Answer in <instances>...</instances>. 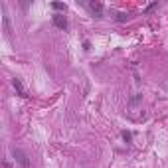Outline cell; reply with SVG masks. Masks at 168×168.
<instances>
[{
  "label": "cell",
  "instance_id": "1",
  "mask_svg": "<svg viewBox=\"0 0 168 168\" xmlns=\"http://www.w3.org/2000/svg\"><path fill=\"white\" fill-rule=\"evenodd\" d=\"M12 156H14V160L18 162L22 168H30V160H28V156L24 154V150H20V149H12Z\"/></svg>",
  "mask_w": 168,
  "mask_h": 168
},
{
  "label": "cell",
  "instance_id": "2",
  "mask_svg": "<svg viewBox=\"0 0 168 168\" xmlns=\"http://www.w3.org/2000/svg\"><path fill=\"white\" fill-rule=\"evenodd\" d=\"M2 24H4V34L8 38L12 36V26H10V18H8V12H6V6L2 4Z\"/></svg>",
  "mask_w": 168,
  "mask_h": 168
},
{
  "label": "cell",
  "instance_id": "3",
  "mask_svg": "<svg viewBox=\"0 0 168 168\" xmlns=\"http://www.w3.org/2000/svg\"><path fill=\"white\" fill-rule=\"evenodd\" d=\"M52 20H53V26L59 28V30H65L67 28V18H65L63 14H56Z\"/></svg>",
  "mask_w": 168,
  "mask_h": 168
},
{
  "label": "cell",
  "instance_id": "4",
  "mask_svg": "<svg viewBox=\"0 0 168 168\" xmlns=\"http://www.w3.org/2000/svg\"><path fill=\"white\" fill-rule=\"evenodd\" d=\"M12 85H14V89H16V93H18L20 97H28L26 89H24V85H22V81H20L18 77H14V79H12Z\"/></svg>",
  "mask_w": 168,
  "mask_h": 168
},
{
  "label": "cell",
  "instance_id": "5",
  "mask_svg": "<svg viewBox=\"0 0 168 168\" xmlns=\"http://www.w3.org/2000/svg\"><path fill=\"white\" fill-rule=\"evenodd\" d=\"M87 6H89V10L95 14V16H101V14H103V4H101V2H89Z\"/></svg>",
  "mask_w": 168,
  "mask_h": 168
},
{
  "label": "cell",
  "instance_id": "6",
  "mask_svg": "<svg viewBox=\"0 0 168 168\" xmlns=\"http://www.w3.org/2000/svg\"><path fill=\"white\" fill-rule=\"evenodd\" d=\"M52 8L53 10H58V12H65V4H61V2H52Z\"/></svg>",
  "mask_w": 168,
  "mask_h": 168
},
{
  "label": "cell",
  "instance_id": "7",
  "mask_svg": "<svg viewBox=\"0 0 168 168\" xmlns=\"http://www.w3.org/2000/svg\"><path fill=\"white\" fill-rule=\"evenodd\" d=\"M117 22H127V20H129V14H125V12H119L117 14Z\"/></svg>",
  "mask_w": 168,
  "mask_h": 168
},
{
  "label": "cell",
  "instance_id": "8",
  "mask_svg": "<svg viewBox=\"0 0 168 168\" xmlns=\"http://www.w3.org/2000/svg\"><path fill=\"white\" fill-rule=\"evenodd\" d=\"M154 8H158V2H152V4H149V6L144 8V14H149V12H152Z\"/></svg>",
  "mask_w": 168,
  "mask_h": 168
},
{
  "label": "cell",
  "instance_id": "9",
  "mask_svg": "<svg viewBox=\"0 0 168 168\" xmlns=\"http://www.w3.org/2000/svg\"><path fill=\"white\" fill-rule=\"evenodd\" d=\"M123 138H125V141H127V142H129L131 138H133V135H131L129 131H123Z\"/></svg>",
  "mask_w": 168,
  "mask_h": 168
}]
</instances>
